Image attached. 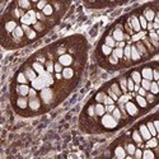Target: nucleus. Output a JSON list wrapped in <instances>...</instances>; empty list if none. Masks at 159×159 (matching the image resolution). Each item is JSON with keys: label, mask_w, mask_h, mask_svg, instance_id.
<instances>
[{"label": "nucleus", "mask_w": 159, "mask_h": 159, "mask_svg": "<svg viewBox=\"0 0 159 159\" xmlns=\"http://www.w3.org/2000/svg\"><path fill=\"white\" fill-rule=\"evenodd\" d=\"M111 90H112V92L116 94L119 98L122 96V92H121V89H120V87H119V84H117V83H115V84L111 85Z\"/></svg>", "instance_id": "a878e982"}, {"label": "nucleus", "mask_w": 159, "mask_h": 159, "mask_svg": "<svg viewBox=\"0 0 159 159\" xmlns=\"http://www.w3.org/2000/svg\"><path fill=\"white\" fill-rule=\"evenodd\" d=\"M102 52L104 55H107V56H110V55L112 54V49H111V47H108V46H106V45H103L102 46Z\"/></svg>", "instance_id": "c03bdc74"}, {"label": "nucleus", "mask_w": 159, "mask_h": 159, "mask_svg": "<svg viewBox=\"0 0 159 159\" xmlns=\"http://www.w3.org/2000/svg\"><path fill=\"white\" fill-rule=\"evenodd\" d=\"M103 103H104L106 106H110V104H115L113 99H112V98H110V97H106V98H104V101H103Z\"/></svg>", "instance_id": "864d4df0"}, {"label": "nucleus", "mask_w": 159, "mask_h": 159, "mask_svg": "<svg viewBox=\"0 0 159 159\" xmlns=\"http://www.w3.org/2000/svg\"><path fill=\"white\" fill-rule=\"evenodd\" d=\"M108 97H110V98H112V99H113V102L119 101V97H117L116 94H115V93H113L111 89H108Z\"/></svg>", "instance_id": "3c124183"}, {"label": "nucleus", "mask_w": 159, "mask_h": 159, "mask_svg": "<svg viewBox=\"0 0 159 159\" xmlns=\"http://www.w3.org/2000/svg\"><path fill=\"white\" fill-rule=\"evenodd\" d=\"M115 104H110V106H104V110H106V112L107 113H112V111L115 110Z\"/></svg>", "instance_id": "603ef678"}, {"label": "nucleus", "mask_w": 159, "mask_h": 159, "mask_svg": "<svg viewBox=\"0 0 159 159\" xmlns=\"http://www.w3.org/2000/svg\"><path fill=\"white\" fill-rule=\"evenodd\" d=\"M74 70L71 69V67H65V69H63V71H61V75H63L64 79H71L74 78Z\"/></svg>", "instance_id": "9b49d317"}, {"label": "nucleus", "mask_w": 159, "mask_h": 159, "mask_svg": "<svg viewBox=\"0 0 159 159\" xmlns=\"http://www.w3.org/2000/svg\"><path fill=\"white\" fill-rule=\"evenodd\" d=\"M63 69H64V67H63V65H61L60 63H55L54 64V71L56 73V74H59V73L63 71Z\"/></svg>", "instance_id": "a18cd8bd"}, {"label": "nucleus", "mask_w": 159, "mask_h": 159, "mask_svg": "<svg viewBox=\"0 0 159 159\" xmlns=\"http://www.w3.org/2000/svg\"><path fill=\"white\" fill-rule=\"evenodd\" d=\"M104 45L111 47V49H113V47L116 46V41L112 38V36H108V37H106V43H104Z\"/></svg>", "instance_id": "cd10ccee"}, {"label": "nucleus", "mask_w": 159, "mask_h": 159, "mask_svg": "<svg viewBox=\"0 0 159 159\" xmlns=\"http://www.w3.org/2000/svg\"><path fill=\"white\" fill-rule=\"evenodd\" d=\"M134 155H135V159H141L143 152H141L140 149H136V150H135V153H134Z\"/></svg>", "instance_id": "5fc2aeb1"}, {"label": "nucleus", "mask_w": 159, "mask_h": 159, "mask_svg": "<svg viewBox=\"0 0 159 159\" xmlns=\"http://www.w3.org/2000/svg\"><path fill=\"white\" fill-rule=\"evenodd\" d=\"M57 63H60L61 65H63V67L64 66L69 67L73 64V56H71V55H69V54H63V55H60V56H59V61H57Z\"/></svg>", "instance_id": "7ed1b4c3"}, {"label": "nucleus", "mask_w": 159, "mask_h": 159, "mask_svg": "<svg viewBox=\"0 0 159 159\" xmlns=\"http://www.w3.org/2000/svg\"><path fill=\"white\" fill-rule=\"evenodd\" d=\"M139 88H140V84H135L134 85V90H136V92L139 90Z\"/></svg>", "instance_id": "0e129e2a"}, {"label": "nucleus", "mask_w": 159, "mask_h": 159, "mask_svg": "<svg viewBox=\"0 0 159 159\" xmlns=\"http://www.w3.org/2000/svg\"><path fill=\"white\" fill-rule=\"evenodd\" d=\"M94 113H96L97 116H103V115L106 113L104 106H103L102 103H97V104H94Z\"/></svg>", "instance_id": "4468645a"}, {"label": "nucleus", "mask_w": 159, "mask_h": 159, "mask_svg": "<svg viewBox=\"0 0 159 159\" xmlns=\"http://www.w3.org/2000/svg\"><path fill=\"white\" fill-rule=\"evenodd\" d=\"M106 93H103V92H99L98 94L96 96V101L98 102V103H103V101H104V98H106Z\"/></svg>", "instance_id": "ea45409f"}, {"label": "nucleus", "mask_w": 159, "mask_h": 159, "mask_svg": "<svg viewBox=\"0 0 159 159\" xmlns=\"http://www.w3.org/2000/svg\"><path fill=\"white\" fill-rule=\"evenodd\" d=\"M130 55H131V46L126 45L125 47H123V56H125V59L130 60Z\"/></svg>", "instance_id": "2f4dec72"}, {"label": "nucleus", "mask_w": 159, "mask_h": 159, "mask_svg": "<svg viewBox=\"0 0 159 159\" xmlns=\"http://www.w3.org/2000/svg\"><path fill=\"white\" fill-rule=\"evenodd\" d=\"M153 79H154L155 82L159 79V73H158V70H153Z\"/></svg>", "instance_id": "4d7b16f0"}, {"label": "nucleus", "mask_w": 159, "mask_h": 159, "mask_svg": "<svg viewBox=\"0 0 159 159\" xmlns=\"http://www.w3.org/2000/svg\"><path fill=\"white\" fill-rule=\"evenodd\" d=\"M140 54H139V51L136 50V47H135V45L134 46H131V55H130V59L132 61H139L140 60Z\"/></svg>", "instance_id": "f3484780"}, {"label": "nucleus", "mask_w": 159, "mask_h": 159, "mask_svg": "<svg viewBox=\"0 0 159 159\" xmlns=\"http://www.w3.org/2000/svg\"><path fill=\"white\" fill-rule=\"evenodd\" d=\"M111 115H112V117H113L115 120H116L117 122H119L120 120L122 119V115H121V112H120V110H119V108H115V110L112 111V113H111Z\"/></svg>", "instance_id": "c85d7f7f"}, {"label": "nucleus", "mask_w": 159, "mask_h": 159, "mask_svg": "<svg viewBox=\"0 0 159 159\" xmlns=\"http://www.w3.org/2000/svg\"><path fill=\"white\" fill-rule=\"evenodd\" d=\"M55 76H56V79H61V78H63V75H61V73H59V74H55Z\"/></svg>", "instance_id": "69168bd1"}, {"label": "nucleus", "mask_w": 159, "mask_h": 159, "mask_svg": "<svg viewBox=\"0 0 159 159\" xmlns=\"http://www.w3.org/2000/svg\"><path fill=\"white\" fill-rule=\"evenodd\" d=\"M131 80L134 82L135 84H140L141 82V75L139 71H132L131 73Z\"/></svg>", "instance_id": "5701e85b"}, {"label": "nucleus", "mask_w": 159, "mask_h": 159, "mask_svg": "<svg viewBox=\"0 0 159 159\" xmlns=\"http://www.w3.org/2000/svg\"><path fill=\"white\" fill-rule=\"evenodd\" d=\"M144 42H145V45H146V46H148V47H149V49H152V45H150V42H149V41H148V40H144Z\"/></svg>", "instance_id": "e2e57ef3"}, {"label": "nucleus", "mask_w": 159, "mask_h": 159, "mask_svg": "<svg viewBox=\"0 0 159 159\" xmlns=\"http://www.w3.org/2000/svg\"><path fill=\"white\" fill-rule=\"evenodd\" d=\"M17 28V22L15 20H8L5 23V31L7 32H13Z\"/></svg>", "instance_id": "412c9836"}, {"label": "nucleus", "mask_w": 159, "mask_h": 159, "mask_svg": "<svg viewBox=\"0 0 159 159\" xmlns=\"http://www.w3.org/2000/svg\"><path fill=\"white\" fill-rule=\"evenodd\" d=\"M20 22H22V24H24V26H32V24H34V23H37L36 11L29 9L27 13H24V15L20 18Z\"/></svg>", "instance_id": "f257e3e1"}, {"label": "nucleus", "mask_w": 159, "mask_h": 159, "mask_svg": "<svg viewBox=\"0 0 159 159\" xmlns=\"http://www.w3.org/2000/svg\"><path fill=\"white\" fill-rule=\"evenodd\" d=\"M32 69L34 70V73H36V74H42L43 71H45V67L42 66V64H40V63H33L32 64Z\"/></svg>", "instance_id": "aec40b11"}, {"label": "nucleus", "mask_w": 159, "mask_h": 159, "mask_svg": "<svg viewBox=\"0 0 159 159\" xmlns=\"http://www.w3.org/2000/svg\"><path fill=\"white\" fill-rule=\"evenodd\" d=\"M115 159H116V158H115Z\"/></svg>", "instance_id": "774afa93"}, {"label": "nucleus", "mask_w": 159, "mask_h": 159, "mask_svg": "<svg viewBox=\"0 0 159 159\" xmlns=\"http://www.w3.org/2000/svg\"><path fill=\"white\" fill-rule=\"evenodd\" d=\"M125 111H126V113L130 115V116H136V115L139 113V110H137L136 104H134L132 102L125 103Z\"/></svg>", "instance_id": "20e7f679"}, {"label": "nucleus", "mask_w": 159, "mask_h": 159, "mask_svg": "<svg viewBox=\"0 0 159 159\" xmlns=\"http://www.w3.org/2000/svg\"><path fill=\"white\" fill-rule=\"evenodd\" d=\"M134 85H135V83L131 80V78H129L127 80H126V88H127L129 92H132V90H134Z\"/></svg>", "instance_id": "79ce46f5"}, {"label": "nucleus", "mask_w": 159, "mask_h": 159, "mask_svg": "<svg viewBox=\"0 0 159 159\" xmlns=\"http://www.w3.org/2000/svg\"><path fill=\"white\" fill-rule=\"evenodd\" d=\"M132 139H134L135 143L139 144V145L141 144V141H143V139H141V136H140V134H139V131H134V132H132Z\"/></svg>", "instance_id": "c9c22d12"}, {"label": "nucleus", "mask_w": 159, "mask_h": 159, "mask_svg": "<svg viewBox=\"0 0 159 159\" xmlns=\"http://www.w3.org/2000/svg\"><path fill=\"white\" fill-rule=\"evenodd\" d=\"M13 36H14V38H17V40H20V38L24 37V32H23L20 26H17V28L13 31Z\"/></svg>", "instance_id": "a211bd4d"}, {"label": "nucleus", "mask_w": 159, "mask_h": 159, "mask_svg": "<svg viewBox=\"0 0 159 159\" xmlns=\"http://www.w3.org/2000/svg\"><path fill=\"white\" fill-rule=\"evenodd\" d=\"M137 19H139V24H140V28H143V29H146V24H148V22H146V19L144 18L143 15H140Z\"/></svg>", "instance_id": "a19ab883"}, {"label": "nucleus", "mask_w": 159, "mask_h": 159, "mask_svg": "<svg viewBox=\"0 0 159 159\" xmlns=\"http://www.w3.org/2000/svg\"><path fill=\"white\" fill-rule=\"evenodd\" d=\"M112 38L116 41V42H122V41L125 40V34H123V32L121 31V29H116V31L113 32Z\"/></svg>", "instance_id": "ddd939ff"}, {"label": "nucleus", "mask_w": 159, "mask_h": 159, "mask_svg": "<svg viewBox=\"0 0 159 159\" xmlns=\"http://www.w3.org/2000/svg\"><path fill=\"white\" fill-rule=\"evenodd\" d=\"M117 61H119V60H117L116 57H113L112 55H111V56H110V63H111V64H117Z\"/></svg>", "instance_id": "bf43d9fd"}, {"label": "nucleus", "mask_w": 159, "mask_h": 159, "mask_svg": "<svg viewBox=\"0 0 159 159\" xmlns=\"http://www.w3.org/2000/svg\"><path fill=\"white\" fill-rule=\"evenodd\" d=\"M146 129H148L149 130V132H150V135H152V136H155V135H157V130H155V127H154V125H153V122H149L148 125H146Z\"/></svg>", "instance_id": "e433bc0d"}, {"label": "nucleus", "mask_w": 159, "mask_h": 159, "mask_svg": "<svg viewBox=\"0 0 159 159\" xmlns=\"http://www.w3.org/2000/svg\"><path fill=\"white\" fill-rule=\"evenodd\" d=\"M140 75H141V79H145V80L152 82V79H153V70L150 69V67H144L143 71L140 73Z\"/></svg>", "instance_id": "0eeeda50"}, {"label": "nucleus", "mask_w": 159, "mask_h": 159, "mask_svg": "<svg viewBox=\"0 0 159 159\" xmlns=\"http://www.w3.org/2000/svg\"><path fill=\"white\" fill-rule=\"evenodd\" d=\"M120 89H121L122 93H126V92H127V88H126V79H125V78H121V79H120Z\"/></svg>", "instance_id": "58836bf2"}, {"label": "nucleus", "mask_w": 159, "mask_h": 159, "mask_svg": "<svg viewBox=\"0 0 159 159\" xmlns=\"http://www.w3.org/2000/svg\"><path fill=\"white\" fill-rule=\"evenodd\" d=\"M149 37H150V40H152V43H153V46L157 49L158 47V41H159V37H158V33L155 31H150L149 32Z\"/></svg>", "instance_id": "2eb2a0df"}, {"label": "nucleus", "mask_w": 159, "mask_h": 159, "mask_svg": "<svg viewBox=\"0 0 159 159\" xmlns=\"http://www.w3.org/2000/svg\"><path fill=\"white\" fill-rule=\"evenodd\" d=\"M153 125H154L155 130H157V131H158V129H159V122L157 121V120H155V121H154V122H153Z\"/></svg>", "instance_id": "680f3d73"}, {"label": "nucleus", "mask_w": 159, "mask_h": 159, "mask_svg": "<svg viewBox=\"0 0 159 159\" xmlns=\"http://www.w3.org/2000/svg\"><path fill=\"white\" fill-rule=\"evenodd\" d=\"M29 92V87L27 84H19L17 87V93L19 94V97H27Z\"/></svg>", "instance_id": "423d86ee"}, {"label": "nucleus", "mask_w": 159, "mask_h": 159, "mask_svg": "<svg viewBox=\"0 0 159 159\" xmlns=\"http://www.w3.org/2000/svg\"><path fill=\"white\" fill-rule=\"evenodd\" d=\"M139 134H140L141 139H143V140H146V141H148V140L150 139V137H152V135H150L149 130L146 129V125H141V126H140Z\"/></svg>", "instance_id": "6e6552de"}, {"label": "nucleus", "mask_w": 159, "mask_h": 159, "mask_svg": "<svg viewBox=\"0 0 159 159\" xmlns=\"http://www.w3.org/2000/svg\"><path fill=\"white\" fill-rule=\"evenodd\" d=\"M88 113H89V116H94V106H90L89 108H88Z\"/></svg>", "instance_id": "13d9d810"}, {"label": "nucleus", "mask_w": 159, "mask_h": 159, "mask_svg": "<svg viewBox=\"0 0 159 159\" xmlns=\"http://www.w3.org/2000/svg\"><path fill=\"white\" fill-rule=\"evenodd\" d=\"M24 75H26V78H27V80H29V82H33L34 79L37 78V74L34 73L33 69H27L24 71Z\"/></svg>", "instance_id": "dca6fc26"}, {"label": "nucleus", "mask_w": 159, "mask_h": 159, "mask_svg": "<svg viewBox=\"0 0 159 159\" xmlns=\"http://www.w3.org/2000/svg\"><path fill=\"white\" fill-rule=\"evenodd\" d=\"M112 55L113 57H116L117 60H119V59H122L123 57V49H119V47H116V49L115 50H112Z\"/></svg>", "instance_id": "4be33fe9"}, {"label": "nucleus", "mask_w": 159, "mask_h": 159, "mask_svg": "<svg viewBox=\"0 0 159 159\" xmlns=\"http://www.w3.org/2000/svg\"><path fill=\"white\" fill-rule=\"evenodd\" d=\"M130 26H131V28H132V31H134V32H140V31H141L137 17H131V19H130Z\"/></svg>", "instance_id": "9d476101"}, {"label": "nucleus", "mask_w": 159, "mask_h": 159, "mask_svg": "<svg viewBox=\"0 0 159 159\" xmlns=\"http://www.w3.org/2000/svg\"><path fill=\"white\" fill-rule=\"evenodd\" d=\"M146 29H149V31H153V23L148 22V24H146Z\"/></svg>", "instance_id": "052dcab7"}, {"label": "nucleus", "mask_w": 159, "mask_h": 159, "mask_svg": "<svg viewBox=\"0 0 159 159\" xmlns=\"http://www.w3.org/2000/svg\"><path fill=\"white\" fill-rule=\"evenodd\" d=\"M141 159H155V155H154V153H153L150 149H146L145 152H143Z\"/></svg>", "instance_id": "b1692460"}, {"label": "nucleus", "mask_w": 159, "mask_h": 159, "mask_svg": "<svg viewBox=\"0 0 159 159\" xmlns=\"http://www.w3.org/2000/svg\"><path fill=\"white\" fill-rule=\"evenodd\" d=\"M135 150H136V148H135L134 144H127V145H126V148H125V152L129 153V155H134Z\"/></svg>", "instance_id": "72a5a7b5"}, {"label": "nucleus", "mask_w": 159, "mask_h": 159, "mask_svg": "<svg viewBox=\"0 0 159 159\" xmlns=\"http://www.w3.org/2000/svg\"><path fill=\"white\" fill-rule=\"evenodd\" d=\"M115 157H116V159H125L126 158L125 149H123L122 146H117V148L115 149Z\"/></svg>", "instance_id": "f8f14e48"}, {"label": "nucleus", "mask_w": 159, "mask_h": 159, "mask_svg": "<svg viewBox=\"0 0 159 159\" xmlns=\"http://www.w3.org/2000/svg\"><path fill=\"white\" fill-rule=\"evenodd\" d=\"M102 125L104 126L106 129H108V130H112V129L117 127L119 122L113 119L111 113H106V115H103V116H102Z\"/></svg>", "instance_id": "f03ea898"}, {"label": "nucleus", "mask_w": 159, "mask_h": 159, "mask_svg": "<svg viewBox=\"0 0 159 159\" xmlns=\"http://www.w3.org/2000/svg\"><path fill=\"white\" fill-rule=\"evenodd\" d=\"M18 5L20 8H23V9H28L29 10V7H31V3L28 1V0H20L18 3Z\"/></svg>", "instance_id": "4c0bfd02"}, {"label": "nucleus", "mask_w": 159, "mask_h": 159, "mask_svg": "<svg viewBox=\"0 0 159 159\" xmlns=\"http://www.w3.org/2000/svg\"><path fill=\"white\" fill-rule=\"evenodd\" d=\"M17 82H18L19 84H27V78H26L24 73H19L18 76H17Z\"/></svg>", "instance_id": "7c9ffc66"}, {"label": "nucleus", "mask_w": 159, "mask_h": 159, "mask_svg": "<svg viewBox=\"0 0 159 159\" xmlns=\"http://www.w3.org/2000/svg\"><path fill=\"white\" fill-rule=\"evenodd\" d=\"M52 13H54V8H52L51 4H47L46 7L42 9V14H43V15H52Z\"/></svg>", "instance_id": "393cba45"}, {"label": "nucleus", "mask_w": 159, "mask_h": 159, "mask_svg": "<svg viewBox=\"0 0 159 159\" xmlns=\"http://www.w3.org/2000/svg\"><path fill=\"white\" fill-rule=\"evenodd\" d=\"M46 67H47V70H46V71H47V73H50V74H51V73L54 71V64H52L51 61H47Z\"/></svg>", "instance_id": "de8ad7c7"}, {"label": "nucleus", "mask_w": 159, "mask_h": 159, "mask_svg": "<svg viewBox=\"0 0 159 159\" xmlns=\"http://www.w3.org/2000/svg\"><path fill=\"white\" fill-rule=\"evenodd\" d=\"M136 102L139 103V106H140V107H143V108H145L146 106H148V102L145 101V98H144V97L136 96Z\"/></svg>", "instance_id": "473e14b6"}, {"label": "nucleus", "mask_w": 159, "mask_h": 159, "mask_svg": "<svg viewBox=\"0 0 159 159\" xmlns=\"http://www.w3.org/2000/svg\"><path fill=\"white\" fill-rule=\"evenodd\" d=\"M150 83H152V82H149V80H145V79H141V82H140V84H141V88H143L144 90H146V92H148V90L150 89Z\"/></svg>", "instance_id": "f704fd0d"}, {"label": "nucleus", "mask_w": 159, "mask_h": 159, "mask_svg": "<svg viewBox=\"0 0 159 159\" xmlns=\"http://www.w3.org/2000/svg\"><path fill=\"white\" fill-rule=\"evenodd\" d=\"M143 17L146 19V22H150V23H152L153 19L155 18V14H154V11H153L152 9H148V10L144 11V15H143Z\"/></svg>", "instance_id": "6ab92c4d"}, {"label": "nucleus", "mask_w": 159, "mask_h": 159, "mask_svg": "<svg viewBox=\"0 0 159 159\" xmlns=\"http://www.w3.org/2000/svg\"><path fill=\"white\" fill-rule=\"evenodd\" d=\"M28 107L31 108L32 111H38L41 108V101L37 98H31L28 99Z\"/></svg>", "instance_id": "39448f33"}, {"label": "nucleus", "mask_w": 159, "mask_h": 159, "mask_svg": "<svg viewBox=\"0 0 159 159\" xmlns=\"http://www.w3.org/2000/svg\"><path fill=\"white\" fill-rule=\"evenodd\" d=\"M33 28H34V31H36V33H37V32H41V31H43V29H45V27H43V24H42L41 22L34 23V24H33Z\"/></svg>", "instance_id": "37998d69"}, {"label": "nucleus", "mask_w": 159, "mask_h": 159, "mask_svg": "<svg viewBox=\"0 0 159 159\" xmlns=\"http://www.w3.org/2000/svg\"><path fill=\"white\" fill-rule=\"evenodd\" d=\"M47 4H49V3H47V1H46V0H42V1L37 3V8H38V9H40V10H42V9H43V8H45V7H46V5H47Z\"/></svg>", "instance_id": "8fccbe9b"}, {"label": "nucleus", "mask_w": 159, "mask_h": 159, "mask_svg": "<svg viewBox=\"0 0 159 159\" xmlns=\"http://www.w3.org/2000/svg\"><path fill=\"white\" fill-rule=\"evenodd\" d=\"M125 159H134V158H132V157H131V155H129V157H126Z\"/></svg>", "instance_id": "338daca9"}, {"label": "nucleus", "mask_w": 159, "mask_h": 159, "mask_svg": "<svg viewBox=\"0 0 159 159\" xmlns=\"http://www.w3.org/2000/svg\"><path fill=\"white\" fill-rule=\"evenodd\" d=\"M144 98H145V101L146 102H154V94H152V93H146V96L144 97Z\"/></svg>", "instance_id": "09e8293b"}, {"label": "nucleus", "mask_w": 159, "mask_h": 159, "mask_svg": "<svg viewBox=\"0 0 159 159\" xmlns=\"http://www.w3.org/2000/svg\"><path fill=\"white\" fill-rule=\"evenodd\" d=\"M28 97H29V99H31V98H36V97H37V90H34L33 88H29Z\"/></svg>", "instance_id": "49530a36"}, {"label": "nucleus", "mask_w": 159, "mask_h": 159, "mask_svg": "<svg viewBox=\"0 0 159 159\" xmlns=\"http://www.w3.org/2000/svg\"><path fill=\"white\" fill-rule=\"evenodd\" d=\"M158 145V140L155 139V137H150L148 140V143H146V148L150 149V148H157Z\"/></svg>", "instance_id": "bb28decb"}, {"label": "nucleus", "mask_w": 159, "mask_h": 159, "mask_svg": "<svg viewBox=\"0 0 159 159\" xmlns=\"http://www.w3.org/2000/svg\"><path fill=\"white\" fill-rule=\"evenodd\" d=\"M150 92H152V94H158V92H159V88H158V83L157 82H152L150 83Z\"/></svg>", "instance_id": "c756f323"}, {"label": "nucleus", "mask_w": 159, "mask_h": 159, "mask_svg": "<svg viewBox=\"0 0 159 159\" xmlns=\"http://www.w3.org/2000/svg\"><path fill=\"white\" fill-rule=\"evenodd\" d=\"M17 107L20 108V110H26L28 107V99L27 97H19L17 99Z\"/></svg>", "instance_id": "1a4fd4ad"}, {"label": "nucleus", "mask_w": 159, "mask_h": 159, "mask_svg": "<svg viewBox=\"0 0 159 159\" xmlns=\"http://www.w3.org/2000/svg\"><path fill=\"white\" fill-rule=\"evenodd\" d=\"M137 92H139V94H137V96H140V97H145L146 96V90H144L143 88H139V90H137Z\"/></svg>", "instance_id": "6e6d98bb"}]
</instances>
